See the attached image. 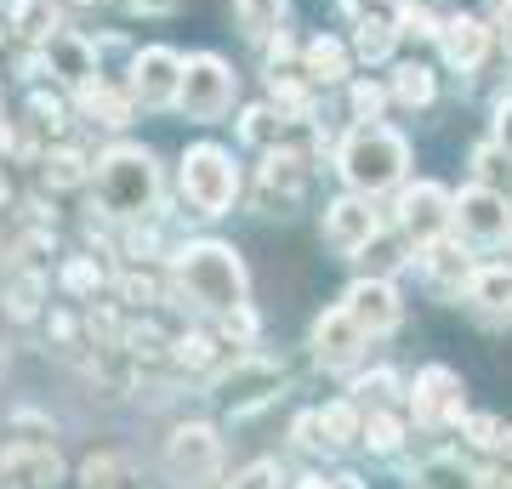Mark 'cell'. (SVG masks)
<instances>
[{"label": "cell", "instance_id": "cell-1", "mask_svg": "<svg viewBox=\"0 0 512 489\" xmlns=\"http://www.w3.org/2000/svg\"><path fill=\"white\" fill-rule=\"evenodd\" d=\"M171 279H177V296H188L205 313H234L245 302V262L234 245H217V239L183 245L171 256Z\"/></svg>", "mask_w": 512, "mask_h": 489}, {"label": "cell", "instance_id": "cell-2", "mask_svg": "<svg viewBox=\"0 0 512 489\" xmlns=\"http://www.w3.org/2000/svg\"><path fill=\"white\" fill-rule=\"evenodd\" d=\"M336 171H342V182H348L353 194H382V188L404 182L410 143L393 126H382V120H365L359 131H348V143L336 154Z\"/></svg>", "mask_w": 512, "mask_h": 489}, {"label": "cell", "instance_id": "cell-3", "mask_svg": "<svg viewBox=\"0 0 512 489\" xmlns=\"http://www.w3.org/2000/svg\"><path fill=\"white\" fill-rule=\"evenodd\" d=\"M97 194H103V211L114 217H154V205H160V171H154V154L148 148H109L103 160H97Z\"/></svg>", "mask_w": 512, "mask_h": 489}, {"label": "cell", "instance_id": "cell-4", "mask_svg": "<svg viewBox=\"0 0 512 489\" xmlns=\"http://www.w3.org/2000/svg\"><path fill=\"white\" fill-rule=\"evenodd\" d=\"M183 194L200 217H228L239 200V165L228 148L217 143H194L183 154Z\"/></svg>", "mask_w": 512, "mask_h": 489}, {"label": "cell", "instance_id": "cell-5", "mask_svg": "<svg viewBox=\"0 0 512 489\" xmlns=\"http://www.w3.org/2000/svg\"><path fill=\"white\" fill-rule=\"evenodd\" d=\"M234 69L222 63L217 52H194L183 63V91H177V109L188 114V120H200V126H217L222 114L234 109Z\"/></svg>", "mask_w": 512, "mask_h": 489}, {"label": "cell", "instance_id": "cell-6", "mask_svg": "<svg viewBox=\"0 0 512 489\" xmlns=\"http://www.w3.org/2000/svg\"><path fill=\"white\" fill-rule=\"evenodd\" d=\"M308 194V154L302 148H274L256 171V217H291Z\"/></svg>", "mask_w": 512, "mask_h": 489}, {"label": "cell", "instance_id": "cell-7", "mask_svg": "<svg viewBox=\"0 0 512 489\" xmlns=\"http://www.w3.org/2000/svg\"><path fill=\"white\" fill-rule=\"evenodd\" d=\"M165 472L177 478V484H205V478H217L222 472V438L211 421H183V427H171L165 438Z\"/></svg>", "mask_w": 512, "mask_h": 489}, {"label": "cell", "instance_id": "cell-8", "mask_svg": "<svg viewBox=\"0 0 512 489\" xmlns=\"http://www.w3.org/2000/svg\"><path fill=\"white\" fill-rule=\"evenodd\" d=\"M393 222H399V234L421 251V245L444 239V228L456 222V200L444 194L439 182H416V188H404V194H399V205H393Z\"/></svg>", "mask_w": 512, "mask_h": 489}, {"label": "cell", "instance_id": "cell-9", "mask_svg": "<svg viewBox=\"0 0 512 489\" xmlns=\"http://www.w3.org/2000/svg\"><path fill=\"white\" fill-rule=\"evenodd\" d=\"M183 63L171 46H143V52L131 57V86L126 97L131 103H143V109H165V103H177V91H183Z\"/></svg>", "mask_w": 512, "mask_h": 489}, {"label": "cell", "instance_id": "cell-10", "mask_svg": "<svg viewBox=\"0 0 512 489\" xmlns=\"http://www.w3.org/2000/svg\"><path fill=\"white\" fill-rule=\"evenodd\" d=\"M456 228L478 245H495V239L512 234V200L501 188H484V182H467L456 194Z\"/></svg>", "mask_w": 512, "mask_h": 489}, {"label": "cell", "instance_id": "cell-11", "mask_svg": "<svg viewBox=\"0 0 512 489\" xmlns=\"http://www.w3.org/2000/svg\"><path fill=\"white\" fill-rule=\"evenodd\" d=\"M376 234H382V217H376L370 194H342L325 205V245L336 256H359Z\"/></svg>", "mask_w": 512, "mask_h": 489}, {"label": "cell", "instance_id": "cell-12", "mask_svg": "<svg viewBox=\"0 0 512 489\" xmlns=\"http://www.w3.org/2000/svg\"><path fill=\"white\" fill-rule=\"evenodd\" d=\"M211 387H217L234 410H251V404L274 399L279 387H285V370H279L274 359H262V353H245V359H234L217 381H211Z\"/></svg>", "mask_w": 512, "mask_h": 489}, {"label": "cell", "instance_id": "cell-13", "mask_svg": "<svg viewBox=\"0 0 512 489\" xmlns=\"http://www.w3.org/2000/svg\"><path fill=\"white\" fill-rule=\"evenodd\" d=\"M308 342H313V359L325 364V370H342V364H353L359 353H365L370 330L359 325V319L348 313V302H342V308H330V313H319V319H313Z\"/></svg>", "mask_w": 512, "mask_h": 489}, {"label": "cell", "instance_id": "cell-14", "mask_svg": "<svg viewBox=\"0 0 512 489\" xmlns=\"http://www.w3.org/2000/svg\"><path fill=\"white\" fill-rule=\"evenodd\" d=\"M416 421H467V399H461V376L444 370V364H427L416 376Z\"/></svg>", "mask_w": 512, "mask_h": 489}, {"label": "cell", "instance_id": "cell-15", "mask_svg": "<svg viewBox=\"0 0 512 489\" xmlns=\"http://www.w3.org/2000/svg\"><path fill=\"white\" fill-rule=\"evenodd\" d=\"M342 302H348V313L370 330V336H387V330H399V319H404V302H399V290H393V279H370L365 273Z\"/></svg>", "mask_w": 512, "mask_h": 489}, {"label": "cell", "instance_id": "cell-16", "mask_svg": "<svg viewBox=\"0 0 512 489\" xmlns=\"http://www.w3.org/2000/svg\"><path fill=\"white\" fill-rule=\"evenodd\" d=\"M0 478H12L18 489H52L63 478V461H57L52 444H35V438H18L0 450Z\"/></svg>", "mask_w": 512, "mask_h": 489}, {"label": "cell", "instance_id": "cell-17", "mask_svg": "<svg viewBox=\"0 0 512 489\" xmlns=\"http://www.w3.org/2000/svg\"><path fill=\"white\" fill-rule=\"evenodd\" d=\"M421 273H427V285L439 290V296H467V285H473V256L461 251V245H450V239H433V245H421Z\"/></svg>", "mask_w": 512, "mask_h": 489}, {"label": "cell", "instance_id": "cell-18", "mask_svg": "<svg viewBox=\"0 0 512 489\" xmlns=\"http://www.w3.org/2000/svg\"><path fill=\"white\" fill-rule=\"evenodd\" d=\"M46 57H52V74L69 80L74 91L97 80V46L86 35H74V29H57V35L46 40Z\"/></svg>", "mask_w": 512, "mask_h": 489}, {"label": "cell", "instance_id": "cell-19", "mask_svg": "<svg viewBox=\"0 0 512 489\" xmlns=\"http://www.w3.org/2000/svg\"><path fill=\"white\" fill-rule=\"evenodd\" d=\"M439 46H444V57H450V69H461V74H473L478 63H484V52H490V29L478 18H444V29H439Z\"/></svg>", "mask_w": 512, "mask_h": 489}, {"label": "cell", "instance_id": "cell-20", "mask_svg": "<svg viewBox=\"0 0 512 489\" xmlns=\"http://www.w3.org/2000/svg\"><path fill=\"white\" fill-rule=\"evenodd\" d=\"M467 302H473L484 319H512V268H478L473 285H467Z\"/></svg>", "mask_w": 512, "mask_h": 489}, {"label": "cell", "instance_id": "cell-21", "mask_svg": "<svg viewBox=\"0 0 512 489\" xmlns=\"http://www.w3.org/2000/svg\"><path fill=\"white\" fill-rule=\"evenodd\" d=\"M410 489H484V478H478L461 455H427V461L410 472Z\"/></svg>", "mask_w": 512, "mask_h": 489}, {"label": "cell", "instance_id": "cell-22", "mask_svg": "<svg viewBox=\"0 0 512 489\" xmlns=\"http://www.w3.org/2000/svg\"><path fill=\"white\" fill-rule=\"evenodd\" d=\"M302 74H308V80H325V86L348 80V46L336 35H313L308 46H302Z\"/></svg>", "mask_w": 512, "mask_h": 489}, {"label": "cell", "instance_id": "cell-23", "mask_svg": "<svg viewBox=\"0 0 512 489\" xmlns=\"http://www.w3.org/2000/svg\"><path fill=\"white\" fill-rule=\"evenodd\" d=\"M80 114H92L97 126H131V97H120V91L109 86V80H92V86H80Z\"/></svg>", "mask_w": 512, "mask_h": 489}, {"label": "cell", "instance_id": "cell-24", "mask_svg": "<svg viewBox=\"0 0 512 489\" xmlns=\"http://www.w3.org/2000/svg\"><path fill=\"white\" fill-rule=\"evenodd\" d=\"M319 433H325V444H336V450L365 444V416H359V404H353V399L325 404V410H319Z\"/></svg>", "mask_w": 512, "mask_h": 489}, {"label": "cell", "instance_id": "cell-25", "mask_svg": "<svg viewBox=\"0 0 512 489\" xmlns=\"http://www.w3.org/2000/svg\"><path fill=\"white\" fill-rule=\"evenodd\" d=\"M234 23L245 40H274L285 23V0H234Z\"/></svg>", "mask_w": 512, "mask_h": 489}, {"label": "cell", "instance_id": "cell-26", "mask_svg": "<svg viewBox=\"0 0 512 489\" xmlns=\"http://www.w3.org/2000/svg\"><path fill=\"white\" fill-rule=\"evenodd\" d=\"M393 103L427 109V103H433V69H427V63H399V69H393Z\"/></svg>", "mask_w": 512, "mask_h": 489}, {"label": "cell", "instance_id": "cell-27", "mask_svg": "<svg viewBox=\"0 0 512 489\" xmlns=\"http://www.w3.org/2000/svg\"><path fill=\"white\" fill-rule=\"evenodd\" d=\"M393 40H399V23H387V18H359L353 23V52L365 57V63H382V57L393 52Z\"/></svg>", "mask_w": 512, "mask_h": 489}, {"label": "cell", "instance_id": "cell-28", "mask_svg": "<svg viewBox=\"0 0 512 489\" xmlns=\"http://www.w3.org/2000/svg\"><path fill=\"white\" fill-rule=\"evenodd\" d=\"M40 296H46V279H40V273H18V279L6 285V313H12V319H35Z\"/></svg>", "mask_w": 512, "mask_h": 489}, {"label": "cell", "instance_id": "cell-29", "mask_svg": "<svg viewBox=\"0 0 512 489\" xmlns=\"http://www.w3.org/2000/svg\"><path fill=\"white\" fill-rule=\"evenodd\" d=\"M126 484V461L120 455H86L80 461V489H120Z\"/></svg>", "mask_w": 512, "mask_h": 489}, {"label": "cell", "instance_id": "cell-30", "mask_svg": "<svg viewBox=\"0 0 512 489\" xmlns=\"http://www.w3.org/2000/svg\"><path fill=\"white\" fill-rule=\"evenodd\" d=\"M365 444L376 455H393L404 444V427H399V416H387V410H370L365 416Z\"/></svg>", "mask_w": 512, "mask_h": 489}, {"label": "cell", "instance_id": "cell-31", "mask_svg": "<svg viewBox=\"0 0 512 489\" xmlns=\"http://www.w3.org/2000/svg\"><path fill=\"white\" fill-rule=\"evenodd\" d=\"M46 182H52V188H80V182H86V160H80L74 148H52V154H46Z\"/></svg>", "mask_w": 512, "mask_h": 489}, {"label": "cell", "instance_id": "cell-32", "mask_svg": "<svg viewBox=\"0 0 512 489\" xmlns=\"http://www.w3.org/2000/svg\"><path fill=\"white\" fill-rule=\"evenodd\" d=\"M353 262H365V273H370V279H387V273L399 268L404 256H399V245H393V239H387V234H376V239H370V245H365V251L353 256Z\"/></svg>", "mask_w": 512, "mask_h": 489}, {"label": "cell", "instance_id": "cell-33", "mask_svg": "<svg viewBox=\"0 0 512 489\" xmlns=\"http://www.w3.org/2000/svg\"><path fill=\"white\" fill-rule=\"evenodd\" d=\"M387 97H393V86H376V80H353L348 86V103L359 120H376V114L387 109Z\"/></svg>", "mask_w": 512, "mask_h": 489}, {"label": "cell", "instance_id": "cell-34", "mask_svg": "<svg viewBox=\"0 0 512 489\" xmlns=\"http://www.w3.org/2000/svg\"><path fill=\"white\" fill-rule=\"evenodd\" d=\"M279 137V120H274V109H245V120H239V143H251V148H262V143H274Z\"/></svg>", "mask_w": 512, "mask_h": 489}, {"label": "cell", "instance_id": "cell-35", "mask_svg": "<svg viewBox=\"0 0 512 489\" xmlns=\"http://www.w3.org/2000/svg\"><path fill=\"white\" fill-rule=\"evenodd\" d=\"M97 285H103L97 256H74L69 268H63V290H74V296H97Z\"/></svg>", "mask_w": 512, "mask_h": 489}, {"label": "cell", "instance_id": "cell-36", "mask_svg": "<svg viewBox=\"0 0 512 489\" xmlns=\"http://www.w3.org/2000/svg\"><path fill=\"white\" fill-rule=\"evenodd\" d=\"M393 23H399V35H416V40H439V29H444L427 6H399V12H393Z\"/></svg>", "mask_w": 512, "mask_h": 489}, {"label": "cell", "instance_id": "cell-37", "mask_svg": "<svg viewBox=\"0 0 512 489\" xmlns=\"http://www.w3.org/2000/svg\"><path fill=\"white\" fill-rule=\"evenodd\" d=\"M171 353H177L183 364H194V370H205V364L217 359V342H211L205 330H188V336H177V342H171Z\"/></svg>", "mask_w": 512, "mask_h": 489}, {"label": "cell", "instance_id": "cell-38", "mask_svg": "<svg viewBox=\"0 0 512 489\" xmlns=\"http://www.w3.org/2000/svg\"><path fill=\"white\" fill-rule=\"evenodd\" d=\"M120 296H126V302H143V308H154V302L165 296V279H154V273H137V268H131L126 279H120Z\"/></svg>", "mask_w": 512, "mask_h": 489}, {"label": "cell", "instance_id": "cell-39", "mask_svg": "<svg viewBox=\"0 0 512 489\" xmlns=\"http://www.w3.org/2000/svg\"><path fill=\"white\" fill-rule=\"evenodd\" d=\"M126 353H137V359H154V353H165V336L154 325H126Z\"/></svg>", "mask_w": 512, "mask_h": 489}, {"label": "cell", "instance_id": "cell-40", "mask_svg": "<svg viewBox=\"0 0 512 489\" xmlns=\"http://www.w3.org/2000/svg\"><path fill=\"white\" fill-rule=\"evenodd\" d=\"M353 393H359L365 404H376V410H382V404L399 393V376H393V370H376V376H365L359 387H353Z\"/></svg>", "mask_w": 512, "mask_h": 489}, {"label": "cell", "instance_id": "cell-41", "mask_svg": "<svg viewBox=\"0 0 512 489\" xmlns=\"http://www.w3.org/2000/svg\"><path fill=\"white\" fill-rule=\"evenodd\" d=\"M222 336H228V342H251L256 336V313L245 308V302H239L234 313H222Z\"/></svg>", "mask_w": 512, "mask_h": 489}, {"label": "cell", "instance_id": "cell-42", "mask_svg": "<svg viewBox=\"0 0 512 489\" xmlns=\"http://www.w3.org/2000/svg\"><path fill=\"white\" fill-rule=\"evenodd\" d=\"M495 438H501V421L495 416H467V444L473 450H495Z\"/></svg>", "mask_w": 512, "mask_h": 489}, {"label": "cell", "instance_id": "cell-43", "mask_svg": "<svg viewBox=\"0 0 512 489\" xmlns=\"http://www.w3.org/2000/svg\"><path fill=\"white\" fill-rule=\"evenodd\" d=\"M274 478H279V467H274V461H256V467H245V472H239V478H234L228 489H274Z\"/></svg>", "mask_w": 512, "mask_h": 489}, {"label": "cell", "instance_id": "cell-44", "mask_svg": "<svg viewBox=\"0 0 512 489\" xmlns=\"http://www.w3.org/2000/svg\"><path fill=\"white\" fill-rule=\"evenodd\" d=\"M29 109H35V120L40 126H63V120H69V109H63V103H57V97H46V91H35V97H29Z\"/></svg>", "mask_w": 512, "mask_h": 489}, {"label": "cell", "instance_id": "cell-45", "mask_svg": "<svg viewBox=\"0 0 512 489\" xmlns=\"http://www.w3.org/2000/svg\"><path fill=\"white\" fill-rule=\"evenodd\" d=\"M291 438H296V450H319V444H325V433H319V410H308V416H296Z\"/></svg>", "mask_w": 512, "mask_h": 489}, {"label": "cell", "instance_id": "cell-46", "mask_svg": "<svg viewBox=\"0 0 512 489\" xmlns=\"http://www.w3.org/2000/svg\"><path fill=\"white\" fill-rule=\"evenodd\" d=\"M490 143L512 160V97H501V103H495V137H490Z\"/></svg>", "mask_w": 512, "mask_h": 489}, {"label": "cell", "instance_id": "cell-47", "mask_svg": "<svg viewBox=\"0 0 512 489\" xmlns=\"http://www.w3.org/2000/svg\"><path fill=\"white\" fill-rule=\"evenodd\" d=\"M495 455L512 467V427H501V438H495Z\"/></svg>", "mask_w": 512, "mask_h": 489}, {"label": "cell", "instance_id": "cell-48", "mask_svg": "<svg viewBox=\"0 0 512 489\" xmlns=\"http://www.w3.org/2000/svg\"><path fill=\"white\" fill-rule=\"evenodd\" d=\"M296 489H336V478H319V472H308V478H302Z\"/></svg>", "mask_w": 512, "mask_h": 489}, {"label": "cell", "instance_id": "cell-49", "mask_svg": "<svg viewBox=\"0 0 512 489\" xmlns=\"http://www.w3.org/2000/svg\"><path fill=\"white\" fill-rule=\"evenodd\" d=\"M336 489H365V484H359V478H353V472H342V478H336Z\"/></svg>", "mask_w": 512, "mask_h": 489}, {"label": "cell", "instance_id": "cell-50", "mask_svg": "<svg viewBox=\"0 0 512 489\" xmlns=\"http://www.w3.org/2000/svg\"><path fill=\"white\" fill-rule=\"evenodd\" d=\"M6 200H12V182L0 177V205H6Z\"/></svg>", "mask_w": 512, "mask_h": 489}, {"label": "cell", "instance_id": "cell-51", "mask_svg": "<svg viewBox=\"0 0 512 489\" xmlns=\"http://www.w3.org/2000/svg\"><path fill=\"white\" fill-rule=\"evenodd\" d=\"M0 376H6V342H0Z\"/></svg>", "mask_w": 512, "mask_h": 489}]
</instances>
